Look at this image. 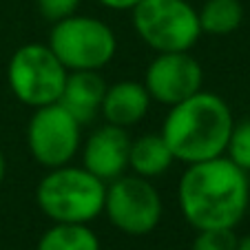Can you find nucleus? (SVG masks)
I'll return each mask as SVG.
<instances>
[{
    "mask_svg": "<svg viewBox=\"0 0 250 250\" xmlns=\"http://www.w3.org/2000/svg\"><path fill=\"white\" fill-rule=\"evenodd\" d=\"M69 71L42 42L18 47L7 64V84L18 102L40 109L60 100Z\"/></svg>",
    "mask_w": 250,
    "mask_h": 250,
    "instance_id": "423d86ee",
    "label": "nucleus"
},
{
    "mask_svg": "<svg viewBox=\"0 0 250 250\" xmlns=\"http://www.w3.org/2000/svg\"><path fill=\"white\" fill-rule=\"evenodd\" d=\"M98 2L104 9H111V11H131L140 0H98Z\"/></svg>",
    "mask_w": 250,
    "mask_h": 250,
    "instance_id": "6ab92c4d",
    "label": "nucleus"
},
{
    "mask_svg": "<svg viewBox=\"0 0 250 250\" xmlns=\"http://www.w3.org/2000/svg\"><path fill=\"white\" fill-rule=\"evenodd\" d=\"M131 18L137 38L155 53L190 51L202 38L197 7L188 0H140Z\"/></svg>",
    "mask_w": 250,
    "mask_h": 250,
    "instance_id": "39448f33",
    "label": "nucleus"
},
{
    "mask_svg": "<svg viewBox=\"0 0 250 250\" xmlns=\"http://www.w3.org/2000/svg\"><path fill=\"white\" fill-rule=\"evenodd\" d=\"M177 204L186 224L195 230H235L250 206L248 173L226 155L186 164L177 184Z\"/></svg>",
    "mask_w": 250,
    "mask_h": 250,
    "instance_id": "f257e3e1",
    "label": "nucleus"
},
{
    "mask_svg": "<svg viewBox=\"0 0 250 250\" xmlns=\"http://www.w3.org/2000/svg\"><path fill=\"white\" fill-rule=\"evenodd\" d=\"M128 148L131 135L126 128L104 122L82 140V166L104 184H109L120 175L128 173Z\"/></svg>",
    "mask_w": 250,
    "mask_h": 250,
    "instance_id": "9d476101",
    "label": "nucleus"
},
{
    "mask_svg": "<svg viewBox=\"0 0 250 250\" xmlns=\"http://www.w3.org/2000/svg\"><path fill=\"white\" fill-rule=\"evenodd\" d=\"M173 164L175 157L160 133H146L131 140L128 170L133 175H140L144 180H155L160 175L168 173Z\"/></svg>",
    "mask_w": 250,
    "mask_h": 250,
    "instance_id": "ddd939ff",
    "label": "nucleus"
},
{
    "mask_svg": "<svg viewBox=\"0 0 250 250\" xmlns=\"http://www.w3.org/2000/svg\"><path fill=\"white\" fill-rule=\"evenodd\" d=\"M237 250H250V235L241 237L239 244H237Z\"/></svg>",
    "mask_w": 250,
    "mask_h": 250,
    "instance_id": "412c9836",
    "label": "nucleus"
},
{
    "mask_svg": "<svg viewBox=\"0 0 250 250\" xmlns=\"http://www.w3.org/2000/svg\"><path fill=\"white\" fill-rule=\"evenodd\" d=\"M197 18L202 33L230 36L244 22V5L241 0H202Z\"/></svg>",
    "mask_w": 250,
    "mask_h": 250,
    "instance_id": "4468645a",
    "label": "nucleus"
},
{
    "mask_svg": "<svg viewBox=\"0 0 250 250\" xmlns=\"http://www.w3.org/2000/svg\"><path fill=\"white\" fill-rule=\"evenodd\" d=\"M106 184L84 166L49 168L36 186V204L51 224H91L102 215Z\"/></svg>",
    "mask_w": 250,
    "mask_h": 250,
    "instance_id": "7ed1b4c3",
    "label": "nucleus"
},
{
    "mask_svg": "<svg viewBox=\"0 0 250 250\" xmlns=\"http://www.w3.org/2000/svg\"><path fill=\"white\" fill-rule=\"evenodd\" d=\"M102 215H106L113 228L124 235L144 237L160 226L164 204L151 180L124 173L106 184Z\"/></svg>",
    "mask_w": 250,
    "mask_h": 250,
    "instance_id": "0eeeda50",
    "label": "nucleus"
},
{
    "mask_svg": "<svg viewBox=\"0 0 250 250\" xmlns=\"http://www.w3.org/2000/svg\"><path fill=\"white\" fill-rule=\"evenodd\" d=\"M82 146V124L60 102L33 109L27 124V148L42 168L71 164Z\"/></svg>",
    "mask_w": 250,
    "mask_h": 250,
    "instance_id": "6e6552de",
    "label": "nucleus"
},
{
    "mask_svg": "<svg viewBox=\"0 0 250 250\" xmlns=\"http://www.w3.org/2000/svg\"><path fill=\"white\" fill-rule=\"evenodd\" d=\"M82 0H36V9L47 22H60L69 16L78 14Z\"/></svg>",
    "mask_w": 250,
    "mask_h": 250,
    "instance_id": "a211bd4d",
    "label": "nucleus"
},
{
    "mask_svg": "<svg viewBox=\"0 0 250 250\" xmlns=\"http://www.w3.org/2000/svg\"><path fill=\"white\" fill-rule=\"evenodd\" d=\"M151 102V95H148V91L144 89L142 82L120 80L115 84L106 86L100 115L104 118V122L128 128L146 118Z\"/></svg>",
    "mask_w": 250,
    "mask_h": 250,
    "instance_id": "9b49d317",
    "label": "nucleus"
},
{
    "mask_svg": "<svg viewBox=\"0 0 250 250\" xmlns=\"http://www.w3.org/2000/svg\"><path fill=\"white\" fill-rule=\"evenodd\" d=\"M224 155L241 170L250 173V118H244L232 124Z\"/></svg>",
    "mask_w": 250,
    "mask_h": 250,
    "instance_id": "dca6fc26",
    "label": "nucleus"
},
{
    "mask_svg": "<svg viewBox=\"0 0 250 250\" xmlns=\"http://www.w3.org/2000/svg\"><path fill=\"white\" fill-rule=\"evenodd\" d=\"M190 250H237L239 237L232 228H210V230H195Z\"/></svg>",
    "mask_w": 250,
    "mask_h": 250,
    "instance_id": "f3484780",
    "label": "nucleus"
},
{
    "mask_svg": "<svg viewBox=\"0 0 250 250\" xmlns=\"http://www.w3.org/2000/svg\"><path fill=\"white\" fill-rule=\"evenodd\" d=\"M36 250H102V246L89 224H51Z\"/></svg>",
    "mask_w": 250,
    "mask_h": 250,
    "instance_id": "2eb2a0df",
    "label": "nucleus"
},
{
    "mask_svg": "<svg viewBox=\"0 0 250 250\" xmlns=\"http://www.w3.org/2000/svg\"><path fill=\"white\" fill-rule=\"evenodd\" d=\"M5 173H7V160H5V153L0 148V184L5 182Z\"/></svg>",
    "mask_w": 250,
    "mask_h": 250,
    "instance_id": "aec40b11",
    "label": "nucleus"
},
{
    "mask_svg": "<svg viewBox=\"0 0 250 250\" xmlns=\"http://www.w3.org/2000/svg\"><path fill=\"white\" fill-rule=\"evenodd\" d=\"M142 84L153 102L173 106L202 91L204 69L197 58L190 56V51L157 53L148 62Z\"/></svg>",
    "mask_w": 250,
    "mask_h": 250,
    "instance_id": "1a4fd4ad",
    "label": "nucleus"
},
{
    "mask_svg": "<svg viewBox=\"0 0 250 250\" xmlns=\"http://www.w3.org/2000/svg\"><path fill=\"white\" fill-rule=\"evenodd\" d=\"M106 86L100 71H69L58 102L84 126L100 115Z\"/></svg>",
    "mask_w": 250,
    "mask_h": 250,
    "instance_id": "f8f14e48",
    "label": "nucleus"
},
{
    "mask_svg": "<svg viewBox=\"0 0 250 250\" xmlns=\"http://www.w3.org/2000/svg\"><path fill=\"white\" fill-rule=\"evenodd\" d=\"M49 49L66 71H102L118 53V36L100 18L73 14L51 24Z\"/></svg>",
    "mask_w": 250,
    "mask_h": 250,
    "instance_id": "20e7f679",
    "label": "nucleus"
},
{
    "mask_svg": "<svg viewBox=\"0 0 250 250\" xmlns=\"http://www.w3.org/2000/svg\"><path fill=\"white\" fill-rule=\"evenodd\" d=\"M232 124L235 118L226 100L202 89L168 106L160 135L168 144L175 162L195 164L226 153Z\"/></svg>",
    "mask_w": 250,
    "mask_h": 250,
    "instance_id": "f03ea898",
    "label": "nucleus"
}]
</instances>
